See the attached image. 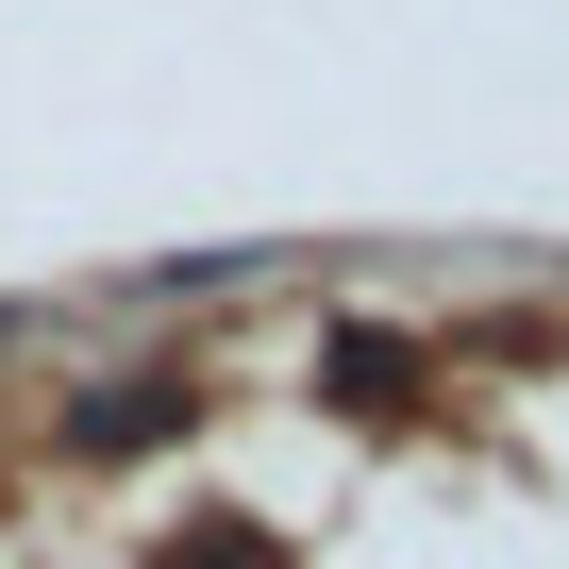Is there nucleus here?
I'll return each mask as SVG.
<instances>
[{
  "instance_id": "nucleus-3",
  "label": "nucleus",
  "mask_w": 569,
  "mask_h": 569,
  "mask_svg": "<svg viewBox=\"0 0 569 569\" xmlns=\"http://www.w3.org/2000/svg\"><path fill=\"white\" fill-rule=\"evenodd\" d=\"M251 268H268V251H168V268L118 284V302H218V284H251Z\"/></svg>"
},
{
  "instance_id": "nucleus-1",
  "label": "nucleus",
  "mask_w": 569,
  "mask_h": 569,
  "mask_svg": "<svg viewBox=\"0 0 569 569\" xmlns=\"http://www.w3.org/2000/svg\"><path fill=\"white\" fill-rule=\"evenodd\" d=\"M184 419H201V386L184 369H134V386H84L68 402V452H168Z\"/></svg>"
},
{
  "instance_id": "nucleus-2",
  "label": "nucleus",
  "mask_w": 569,
  "mask_h": 569,
  "mask_svg": "<svg viewBox=\"0 0 569 569\" xmlns=\"http://www.w3.org/2000/svg\"><path fill=\"white\" fill-rule=\"evenodd\" d=\"M319 369H336V402H402V386H419V352H386L369 319H336V352H319Z\"/></svg>"
},
{
  "instance_id": "nucleus-4",
  "label": "nucleus",
  "mask_w": 569,
  "mask_h": 569,
  "mask_svg": "<svg viewBox=\"0 0 569 569\" xmlns=\"http://www.w3.org/2000/svg\"><path fill=\"white\" fill-rule=\"evenodd\" d=\"M168 569H251V536H201V552H168Z\"/></svg>"
}]
</instances>
